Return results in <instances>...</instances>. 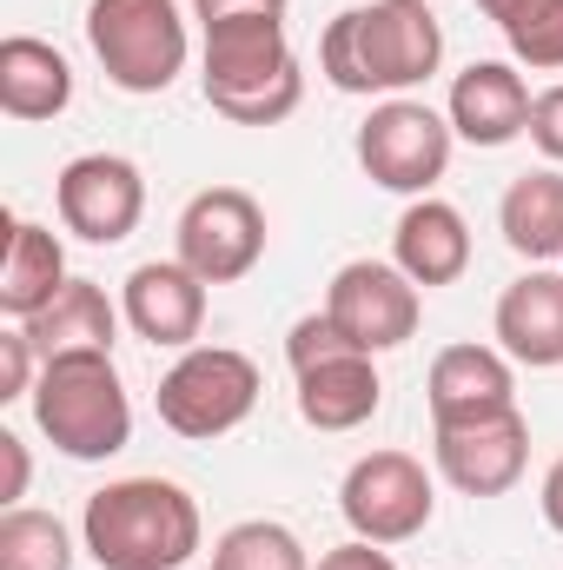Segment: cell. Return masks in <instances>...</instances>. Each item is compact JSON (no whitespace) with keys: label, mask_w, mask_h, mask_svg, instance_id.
I'll use <instances>...</instances> for the list:
<instances>
[{"label":"cell","mask_w":563,"mask_h":570,"mask_svg":"<svg viewBox=\"0 0 563 570\" xmlns=\"http://www.w3.org/2000/svg\"><path fill=\"white\" fill-rule=\"evenodd\" d=\"M437 60H444V27L431 0L345 7L318 40V67L338 94H412L437 73Z\"/></svg>","instance_id":"obj_1"},{"label":"cell","mask_w":563,"mask_h":570,"mask_svg":"<svg viewBox=\"0 0 563 570\" xmlns=\"http://www.w3.org/2000/svg\"><path fill=\"white\" fill-rule=\"evenodd\" d=\"M199 504L172 478H120L87 498L80 538L100 570H179L199 558Z\"/></svg>","instance_id":"obj_2"},{"label":"cell","mask_w":563,"mask_h":570,"mask_svg":"<svg viewBox=\"0 0 563 570\" xmlns=\"http://www.w3.org/2000/svg\"><path fill=\"white\" fill-rule=\"evenodd\" d=\"M199 87H206V107L226 114L233 127H279L285 114H298L305 73H298V53L285 40V20L246 13V20L206 27Z\"/></svg>","instance_id":"obj_3"},{"label":"cell","mask_w":563,"mask_h":570,"mask_svg":"<svg viewBox=\"0 0 563 570\" xmlns=\"http://www.w3.org/2000/svg\"><path fill=\"white\" fill-rule=\"evenodd\" d=\"M33 425L53 438V451L100 464L113 451H127L134 438V399L113 372V352H60L40 358L33 379Z\"/></svg>","instance_id":"obj_4"},{"label":"cell","mask_w":563,"mask_h":570,"mask_svg":"<svg viewBox=\"0 0 563 570\" xmlns=\"http://www.w3.org/2000/svg\"><path fill=\"white\" fill-rule=\"evenodd\" d=\"M87 47L120 94H166L186 73V20L172 0H93Z\"/></svg>","instance_id":"obj_5"},{"label":"cell","mask_w":563,"mask_h":570,"mask_svg":"<svg viewBox=\"0 0 563 570\" xmlns=\"http://www.w3.org/2000/svg\"><path fill=\"white\" fill-rule=\"evenodd\" d=\"M152 405H159V425L179 438H226L259 405V365L233 345H192L159 379Z\"/></svg>","instance_id":"obj_6"},{"label":"cell","mask_w":563,"mask_h":570,"mask_svg":"<svg viewBox=\"0 0 563 570\" xmlns=\"http://www.w3.org/2000/svg\"><path fill=\"white\" fill-rule=\"evenodd\" d=\"M338 511H345L352 538H365V544H412L437 511V491L412 451H372L345 471Z\"/></svg>","instance_id":"obj_7"},{"label":"cell","mask_w":563,"mask_h":570,"mask_svg":"<svg viewBox=\"0 0 563 570\" xmlns=\"http://www.w3.org/2000/svg\"><path fill=\"white\" fill-rule=\"evenodd\" d=\"M451 140H457L451 120L431 114L424 100H385L358 127V166L372 173V186L424 199L444 179V166H451Z\"/></svg>","instance_id":"obj_8"},{"label":"cell","mask_w":563,"mask_h":570,"mask_svg":"<svg viewBox=\"0 0 563 570\" xmlns=\"http://www.w3.org/2000/svg\"><path fill=\"white\" fill-rule=\"evenodd\" d=\"M179 259L206 285L246 279L266 259V213L246 186H206L179 213Z\"/></svg>","instance_id":"obj_9"},{"label":"cell","mask_w":563,"mask_h":570,"mask_svg":"<svg viewBox=\"0 0 563 570\" xmlns=\"http://www.w3.org/2000/svg\"><path fill=\"white\" fill-rule=\"evenodd\" d=\"M418 285L405 279L392 259H352V266H338V279L325 292V318L358 345V352H398L412 332H418Z\"/></svg>","instance_id":"obj_10"},{"label":"cell","mask_w":563,"mask_h":570,"mask_svg":"<svg viewBox=\"0 0 563 570\" xmlns=\"http://www.w3.org/2000/svg\"><path fill=\"white\" fill-rule=\"evenodd\" d=\"M53 206H60V226L87 246H120L146 213V179L134 159L120 153H80L60 166L53 179Z\"/></svg>","instance_id":"obj_11"},{"label":"cell","mask_w":563,"mask_h":570,"mask_svg":"<svg viewBox=\"0 0 563 570\" xmlns=\"http://www.w3.org/2000/svg\"><path fill=\"white\" fill-rule=\"evenodd\" d=\"M531 464V425L524 412H497L477 425H437V471L464 498H504Z\"/></svg>","instance_id":"obj_12"},{"label":"cell","mask_w":563,"mask_h":570,"mask_svg":"<svg viewBox=\"0 0 563 570\" xmlns=\"http://www.w3.org/2000/svg\"><path fill=\"white\" fill-rule=\"evenodd\" d=\"M120 312L146 345L192 352V338L206 325V279L186 259H146V266H134V279L120 292Z\"/></svg>","instance_id":"obj_13"},{"label":"cell","mask_w":563,"mask_h":570,"mask_svg":"<svg viewBox=\"0 0 563 570\" xmlns=\"http://www.w3.org/2000/svg\"><path fill=\"white\" fill-rule=\"evenodd\" d=\"M424 392H431V425H477V419L517 412L511 358L491 352V345H444L431 358Z\"/></svg>","instance_id":"obj_14"},{"label":"cell","mask_w":563,"mask_h":570,"mask_svg":"<svg viewBox=\"0 0 563 570\" xmlns=\"http://www.w3.org/2000/svg\"><path fill=\"white\" fill-rule=\"evenodd\" d=\"M451 134L471 146H511L531 134V87L511 60H471L451 80Z\"/></svg>","instance_id":"obj_15"},{"label":"cell","mask_w":563,"mask_h":570,"mask_svg":"<svg viewBox=\"0 0 563 570\" xmlns=\"http://www.w3.org/2000/svg\"><path fill=\"white\" fill-rule=\"evenodd\" d=\"M392 266L418 285V292L457 285L464 266H471V226H464V213L444 206V199H431V193L412 199L405 219H398V233H392Z\"/></svg>","instance_id":"obj_16"},{"label":"cell","mask_w":563,"mask_h":570,"mask_svg":"<svg viewBox=\"0 0 563 570\" xmlns=\"http://www.w3.org/2000/svg\"><path fill=\"white\" fill-rule=\"evenodd\" d=\"M497 345H504V358H517L531 372L563 365V273L537 266L517 285H504V298H497Z\"/></svg>","instance_id":"obj_17"},{"label":"cell","mask_w":563,"mask_h":570,"mask_svg":"<svg viewBox=\"0 0 563 570\" xmlns=\"http://www.w3.org/2000/svg\"><path fill=\"white\" fill-rule=\"evenodd\" d=\"M385 385L372 352H345V358H318L298 372V419L312 431H358L378 412Z\"/></svg>","instance_id":"obj_18"},{"label":"cell","mask_w":563,"mask_h":570,"mask_svg":"<svg viewBox=\"0 0 563 570\" xmlns=\"http://www.w3.org/2000/svg\"><path fill=\"white\" fill-rule=\"evenodd\" d=\"M73 100V67L60 47L33 40V33H7L0 40V107L7 120H53Z\"/></svg>","instance_id":"obj_19"},{"label":"cell","mask_w":563,"mask_h":570,"mask_svg":"<svg viewBox=\"0 0 563 570\" xmlns=\"http://www.w3.org/2000/svg\"><path fill=\"white\" fill-rule=\"evenodd\" d=\"M120 318H127V312H120L93 279H67L60 285V298H53L47 312H33L20 332L33 338L40 358H60V352H113Z\"/></svg>","instance_id":"obj_20"},{"label":"cell","mask_w":563,"mask_h":570,"mask_svg":"<svg viewBox=\"0 0 563 570\" xmlns=\"http://www.w3.org/2000/svg\"><path fill=\"white\" fill-rule=\"evenodd\" d=\"M67 285V253L47 226L33 219H13L7 226V259H0V312L13 325H27L33 312H47Z\"/></svg>","instance_id":"obj_21"},{"label":"cell","mask_w":563,"mask_h":570,"mask_svg":"<svg viewBox=\"0 0 563 570\" xmlns=\"http://www.w3.org/2000/svg\"><path fill=\"white\" fill-rule=\"evenodd\" d=\"M497 226H504V246L517 259H531V266L563 259V173L537 166V173L511 179L497 199Z\"/></svg>","instance_id":"obj_22"},{"label":"cell","mask_w":563,"mask_h":570,"mask_svg":"<svg viewBox=\"0 0 563 570\" xmlns=\"http://www.w3.org/2000/svg\"><path fill=\"white\" fill-rule=\"evenodd\" d=\"M0 570H73L67 524H60L53 511L13 504V511L0 518Z\"/></svg>","instance_id":"obj_23"},{"label":"cell","mask_w":563,"mask_h":570,"mask_svg":"<svg viewBox=\"0 0 563 570\" xmlns=\"http://www.w3.org/2000/svg\"><path fill=\"white\" fill-rule=\"evenodd\" d=\"M213 570H312L305 558V544L273 524V518H246V524H233L219 544H213Z\"/></svg>","instance_id":"obj_24"},{"label":"cell","mask_w":563,"mask_h":570,"mask_svg":"<svg viewBox=\"0 0 563 570\" xmlns=\"http://www.w3.org/2000/svg\"><path fill=\"white\" fill-rule=\"evenodd\" d=\"M511 53L537 73H563V0H551L524 33H511Z\"/></svg>","instance_id":"obj_25"},{"label":"cell","mask_w":563,"mask_h":570,"mask_svg":"<svg viewBox=\"0 0 563 570\" xmlns=\"http://www.w3.org/2000/svg\"><path fill=\"white\" fill-rule=\"evenodd\" d=\"M33 379H40V352H33V338L13 325V332H0V399H33Z\"/></svg>","instance_id":"obj_26"},{"label":"cell","mask_w":563,"mask_h":570,"mask_svg":"<svg viewBox=\"0 0 563 570\" xmlns=\"http://www.w3.org/2000/svg\"><path fill=\"white\" fill-rule=\"evenodd\" d=\"M531 140L544 146V159H563V87L531 100Z\"/></svg>","instance_id":"obj_27"},{"label":"cell","mask_w":563,"mask_h":570,"mask_svg":"<svg viewBox=\"0 0 563 570\" xmlns=\"http://www.w3.org/2000/svg\"><path fill=\"white\" fill-rule=\"evenodd\" d=\"M285 7H292V0H192V20H199V27L246 20V13H273V20H285Z\"/></svg>","instance_id":"obj_28"},{"label":"cell","mask_w":563,"mask_h":570,"mask_svg":"<svg viewBox=\"0 0 563 570\" xmlns=\"http://www.w3.org/2000/svg\"><path fill=\"white\" fill-rule=\"evenodd\" d=\"M312 570H398L385 558V544H365V538H352V544H338V551H325Z\"/></svg>","instance_id":"obj_29"},{"label":"cell","mask_w":563,"mask_h":570,"mask_svg":"<svg viewBox=\"0 0 563 570\" xmlns=\"http://www.w3.org/2000/svg\"><path fill=\"white\" fill-rule=\"evenodd\" d=\"M0 464H7V484H0V504L13 511V504L27 498V471H33V464H27V444H20L13 431H0Z\"/></svg>","instance_id":"obj_30"},{"label":"cell","mask_w":563,"mask_h":570,"mask_svg":"<svg viewBox=\"0 0 563 570\" xmlns=\"http://www.w3.org/2000/svg\"><path fill=\"white\" fill-rule=\"evenodd\" d=\"M477 7H484V13L497 20V33L511 40V33H524V27H531V20H537L551 0H477Z\"/></svg>","instance_id":"obj_31"},{"label":"cell","mask_w":563,"mask_h":570,"mask_svg":"<svg viewBox=\"0 0 563 570\" xmlns=\"http://www.w3.org/2000/svg\"><path fill=\"white\" fill-rule=\"evenodd\" d=\"M537 504H544V524L563 538V458L544 471V498H537Z\"/></svg>","instance_id":"obj_32"}]
</instances>
